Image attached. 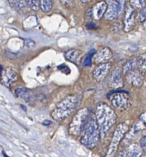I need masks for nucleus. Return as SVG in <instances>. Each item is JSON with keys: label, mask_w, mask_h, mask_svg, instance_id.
<instances>
[{"label": "nucleus", "mask_w": 146, "mask_h": 157, "mask_svg": "<svg viewBox=\"0 0 146 157\" xmlns=\"http://www.w3.org/2000/svg\"><path fill=\"white\" fill-rule=\"evenodd\" d=\"M78 99L74 96L67 97L58 103L51 112V117L57 121H61L68 117L77 105Z\"/></svg>", "instance_id": "f03ea898"}, {"label": "nucleus", "mask_w": 146, "mask_h": 157, "mask_svg": "<svg viewBox=\"0 0 146 157\" xmlns=\"http://www.w3.org/2000/svg\"><path fill=\"white\" fill-rule=\"evenodd\" d=\"M116 157H126V153L125 151H121L119 153V154L116 156Z\"/></svg>", "instance_id": "c85d7f7f"}, {"label": "nucleus", "mask_w": 146, "mask_h": 157, "mask_svg": "<svg viewBox=\"0 0 146 157\" xmlns=\"http://www.w3.org/2000/svg\"><path fill=\"white\" fill-rule=\"evenodd\" d=\"M136 24V19H135V10L131 6H129L125 12V19H124V30L125 32H129Z\"/></svg>", "instance_id": "9b49d317"}, {"label": "nucleus", "mask_w": 146, "mask_h": 157, "mask_svg": "<svg viewBox=\"0 0 146 157\" xmlns=\"http://www.w3.org/2000/svg\"><path fill=\"white\" fill-rule=\"evenodd\" d=\"M100 138L99 126L96 121V116H93L90 118V123L87 129L84 131V136L81 138V143L87 148H94L97 145Z\"/></svg>", "instance_id": "7ed1b4c3"}, {"label": "nucleus", "mask_w": 146, "mask_h": 157, "mask_svg": "<svg viewBox=\"0 0 146 157\" xmlns=\"http://www.w3.org/2000/svg\"><path fill=\"white\" fill-rule=\"evenodd\" d=\"M141 157H146V156H142Z\"/></svg>", "instance_id": "7c9ffc66"}, {"label": "nucleus", "mask_w": 146, "mask_h": 157, "mask_svg": "<svg viewBox=\"0 0 146 157\" xmlns=\"http://www.w3.org/2000/svg\"><path fill=\"white\" fill-rule=\"evenodd\" d=\"M109 86L112 88L118 89L123 87V81L122 78V72L119 69L114 70L111 73L109 79Z\"/></svg>", "instance_id": "9d476101"}, {"label": "nucleus", "mask_w": 146, "mask_h": 157, "mask_svg": "<svg viewBox=\"0 0 146 157\" xmlns=\"http://www.w3.org/2000/svg\"><path fill=\"white\" fill-rule=\"evenodd\" d=\"M108 8L105 14V18L107 20L115 19L119 15V2L118 1H110L107 2Z\"/></svg>", "instance_id": "f8f14e48"}, {"label": "nucleus", "mask_w": 146, "mask_h": 157, "mask_svg": "<svg viewBox=\"0 0 146 157\" xmlns=\"http://www.w3.org/2000/svg\"><path fill=\"white\" fill-rule=\"evenodd\" d=\"M128 124L126 123H122L119 124L116 127V130L114 132V136L113 137L111 144L110 146L108 152H107V157H113L116 153L118 147H119L120 141L124 137L126 132L128 131Z\"/></svg>", "instance_id": "423d86ee"}, {"label": "nucleus", "mask_w": 146, "mask_h": 157, "mask_svg": "<svg viewBox=\"0 0 146 157\" xmlns=\"http://www.w3.org/2000/svg\"><path fill=\"white\" fill-rule=\"evenodd\" d=\"M25 45L27 46L28 48H32L35 46V41H32V39H26L25 40Z\"/></svg>", "instance_id": "bb28decb"}, {"label": "nucleus", "mask_w": 146, "mask_h": 157, "mask_svg": "<svg viewBox=\"0 0 146 157\" xmlns=\"http://www.w3.org/2000/svg\"><path fill=\"white\" fill-rule=\"evenodd\" d=\"M31 9L35 11H38L40 8V2L38 1H26Z\"/></svg>", "instance_id": "5701e85b"}, {"label": "nucleus", "mask_w": 146, "mask_h": 157, "mask_svg": "<svg viewBox=\"0 0 146 157\" xmlns=\"http://www.w3.org/2000/svg\"><path fill=\"white\" fill-rule=\"evenodd\" d=\"M3 155H4V157H9V156H7V155H6V154H5L4 153H3Z\"/></svg>", "instance_id": "c756f323"}, {"label": "nucleus", "mask_w": 146, "mask_h": 157, "mask_svg": "<svg viewBox=\"0 0 146 157\" xmlns=\"http://www.w3.org/2000/svg\"><path fill=\"white\" fill-rule=\"evenodd\" d=\"M1 80L4 85L9 87L12 83L18 80V75L12 67H7L3 71L2 67H1Z\"/></svg>", "instance_id": "0eeeda50"}, {"label": "nucleus", "mask_w": 146, "mask_h": 157, "mask_svg": "<svg viewBox=\"0 0 146 157\" xmlns=\"http://www.w3.org/2000/svg\"><path fill=\"white\" fill-rule=\"evenodd\" d=\"M127 81L131 85L135 87H140L144 81V78L140 71L138 70L133 71L125 76Z\"/></svg>", "instance_id": "4468645a"}, {"label": "nucleus", "mask_w": 146, "mask_h": 157, "mask_svg": "<svg viewBox=\"0 0 146 157\" xmlns=\"http://www.w3.org/2000/svg\"><path fill=\"white\" fill-rule=\"evenodd\" d=\"M15 94L16 97L21 98L28 104H33L35 103V97L34 95L33 92L29 90V89L25 88V87H24V88H18L15 90Z\"/></svg>", "instance_id": "ddd939ff"}, {"label": "nucleus", "mask_w": 146, "mask_h": 157, "mask_svg": "<svg viewBox=\"0 0 146 157\" xmlns=\"http://www.w3.org/2000/svg\"><path fill=\"white\" fill-rule=\"evenodd\" d=\"M140 147L142 152L146 154V136H142L140 140Z\"/></svg>", "instance_id": "a878e982"}, {"label": "nucleus", "mask_w": 146, "mask_h": 157, "mask_svg": "<svg viewBox=\"0 0 146 157\" xmlns=\"http://www.w3.org/2000/svg\"><path fill=\"white\" fill-rule=\"evenodd\" d=\"M138 67H139V65H138V58H133V59L129 60V61H127L124 64L123 68H122V74L125 76H126L130 72L137 70Z\"/></svg>", "instance_id": "dca6fc26"}, {"label": "nucleus", "mask_w": 146, "mask_h": 157, "mask_svg": "<svg viewBox=\"0 0 146 157\" xmlns=\"http://www.w3.org/2000/svg\"><path fill=\"white\" fill-rule=\"evenodd\" d=\"M142 149L137 144H133L129 147L126 152V157H141L142 156Z\"/></svg>", "instance_id": "f3484780"}, {"label": "nucleus", "mask_w": 146, "mask_h": 157, "mask_svg": "<svg viewBox=\"0 0 146 157\" xmlns=\"http://www.w3.org/2000/svg\"><path fill=\"white\" fill-rule=\"evenodd\" d=\"M145 2L144 1H131L130 2V4H131L132 7H136V8H142L143 9L144 6H145Z\"/></svg>", "instance_id": "393cba45"}, {"label": "nucleus", "mask_w": 146, "mask_h": 157, "mask_svg": "<svg viewBox=\"0 0 146 157\" xmlns=\"http://www.w3.org/2000/svg\"><path fill=\"white\" fill-rule=\"evenodd\" d=\"M139 121H141L142 123V124L146 127V112L141 115L140 117H139Z\"/></svg>", "instance_id": "cd10ccee"}, {"label": "nucleus", "mask_w": 146, "mask_h": 157, "mask_svg": "<svg viewBox=\"0 0 146 157\" xmlns=\"http://www.w3.org/2000/svg\"><path fill=\"white\" fill-rule=\"evenodd\" d=\"M138 65L140 70L146 71V54H143L138 58Z\"/></svg>", "instance_id": "412c9836"}, {"label": "nucleus", "mask_w": 146, "mask_h": 157, "mask_svg": "<svg viewBox=\"0 0 146 157\" xmlns=\"http://www.w3.org/2000/svg\"><path fill=\"white\" fill-rule=\"evenodd\" d=\"M112 105L119 110H126L131 106V100L129 95L125 91H118L110 95Z\"/></svg>", "instance_id": "39448f33"}, {"label": "nucleus", "mask_w": 146, "mask_h": 157, "mask_svg": "<svg viewBox=\"0 0 146 157\" xmlns=\"http://www.w3.org/2000/svg\"><path fill=\"white\" fill-rule=\"evenodd\" d=\"M81 54L82 52L77 49H71V50L68 51L66 53V59L68 60L70 62L76 63L77 62L78 60H80V58L81 57Z\"/></svg>", "instance_id": "a211bd4d"}, {"label": "nucleus", "mask_w": 146, "mask_h": 157, "mask_svg": "<svg viewBox=\"0 0 146 157\" xmlns=\"http://www.w3.org/2000/svg\"><path fill=\"white\" fill-rule=\"evenodd\" d=\"M95 54H96V51H95L94 49H93V50L90 51V52H89L88 55H87V57H86L85 61H84V66H87V67H90V66H91L92 58L94 56Z\"/></svg>", "instance_id": "4be33fe9"}, {"label": "nucleus", "mask_w": 146, "mask_h": 157, "mask_svg": "<svg viewBox=\"0 0 146 157\" xmlns=\"http://www.w3.org/2000/svg\"><path fill=\"white\" fill-rule=\"evenodd\" d=\"M112 67L111 63H104L99 64L93 71V78L96 81H101L105 79L108 75L110 68Z\"/></svg>", "instance_id": "6e6552de"}, {"label": "nucleus", "mask_w": 146, "mask_h": 157, "mask_svg": "<svg viewBox=\"0 0 146 157\" xmlns=\"http://www.w3.org/2000/svg\"><path fill=\"white\" fill-rule=\"evenodd\" d=\"M96 118L100 132V138L103 139L107 136L109 131L116 124V115L108 104L100 103L96 107Z\"/></svg>", "instance_id": "f257e3e1"}, {"label": "nucleus", "mask_w": 146, "mask_h": 157, "mask_svg": "<svg viewBox=\"0 0 146 157\" xmlns=\"http://www.w3.org/2000/svg\"><path fill=\"white\" fill-rule=\"evenodd\" d=\"M138 20H139L140 22H143V21H145L146 20V7L141 9L140 12H139V15H138Z\"/></svg>", "instance_id": "b1692460"}, {"label": "nucleus", "mask_w": 146, "mask_h": 157, "mask_svg": "<svg viewBox=\"0 0 146 157\" xmlns=\"http://www.w3.org/2000/svg\"><path fill=\"white\" fill-rule=\"evenodd\" d=\"M90 118L91 117L90 116L88 109L83 108L80 110L71 121L70 126V133L75 136H78L84 133L90 123Z\"/></svg>", "instance_id": "20e7f679"}, {"label": "nucleus", "mask_w": 146, "mask_h": 157, "mask_svg": "<svg viewBox=\"0 0 146 157\" xmlns=\"http://www.w3.org/2000/svg\"><path fill=\"white\" fill-rule=\"evenodd\" d=\"M108 8L107 2H99L94 6L93 9V14L94 18L96 20H99L103 16L104 14H106Z\"/></svg>", "instance_id": "2eb2a0df"}, {"label": "nucleus", "mask_w": 146, "mask_h": 157, "mask_svg": "<svg viewBox=\"0 0 146 157\" xmlns=\"http://www.w3.org/2000/svg\"><path fill=\"white\" fill-rule=\"evenodd\" d=\"M40 7L44 12H47L51 9L52 2L50 0H43L40 2Z\"/></svg>", "instance_id": "aec40b11"}, {"label": "nucleus", "mask_w": 146, "mask_h": 157, "mask_svg": "<svg viewBox=\"0 0 146 157\" xmlns=\"http://www.w3.org/2000/svg\"><path fill=\"white\" fill-rule=\"evenodd\" d=\"M112 57H113V52L110 48H104L96 52L93 56V60L96 64H104V63H108L107 61L111 59Z\"/></svg>", "instance_id": "1a4fd4ad"}, {"label": "nucleus", "mask_w": 146, "mask_h": 157, "mask_svg": "<svg viewBox=\"0 0 146 157\" xmlns=\"http://www.w3.org/2000/svg\"><path fill=\"white\" fill-rule=\"evenodd\" d=\"M9 3L11 5H12V6H15L17 9V10L20 11V12H23V11L24 12L27 6H28L27 2L24 1H12L9 2Z\"/></svg>", "instance_id": "6ab92c4d"}]
</instances>
